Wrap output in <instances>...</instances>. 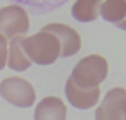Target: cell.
Returning a JSON list of instances; mask_svg holds the SVG:
<instances>
[{
  "label": "cell",
  "instance_id": "12",
  "mask_svg": "<svg viewBox=\"0 0 126 120\" xmlns=\"http://www.w3.org/2000/svg\"><path fill=\"white\" fill-rule=\"evenodd\" d=\"M7 48H9V40L0 34V70H4L7 64Z\"/></svg>",
  "mask_w": 126,
  "mask_h": 120
},
{
  "label": "cell",
  "instance_id": "1",
  "mask_svg": "<svg viewBox=\"0 0 126 120\" xmlns=\"http://www.w3.org/2000/svg\"><path fill=\"white\" fill-rule=\"evenodd\" d=\"M107 74H109L107 58L102 55L92 53L76 62L67 79L78 87L92 89V87H98L107 79Z\"/></svg>",
  "mask_w": 126,
  "mask_h": 120
},
{
  "label": "cell",
  "instance_id": "13",
  "mask_svg": "<svg viewBox=\"0 0 126 120\" xmlns=\"http://www.w3.org/2000/svg\"><path fill=\"white\" fill-rule=\"evenodd\" d=\"M117 28H119V29H123V31H126V16H124V19L117 24Z\"/></svg>",
  "mask_w": 126,
  "mask_h": 120
},
{
  "label": "cell",
  "instance_id": "4",
  "mask_svg": "<svg viewBox=\"0 0 126 120\" xmlns=\"http://www.w3.org/2000/svg\"><path fill=\"white\" fill-rule=\"evenodd\" d=\"M30 31V16L28 12L17 5H4L0 9V34L7 40L26 36Z\"/></svg>",
  "mask_w": 126,
  "mask_h": 120
},
{
  "label": "cell",
  "instance_id": "11",
  "mask_svg": "<svg viewBox=\"0 0 126 120\" xmlns=\"http://www.w3.org/2000/svg\"><path fill=\"white\" fill-rule=\"evenodd\" d=\"M126 16V0H102L98 17L105 22L117 26Z\"/></svg>",
  "mask_w": 126,
  "mask_h": 120
},
{
  "label": "cell",
  "instance_id": "7",
  "mask_svg": "<svg viewBox=\"0 0 126 120\" xmlns=\"http://www.w3.org/2000/svg\"><path fill=\"white\" fill-rule=\"evenodd\" d=\"M64 94H66V101L76 108V110H90L93 106H97L98 99H100V87H92V89H83L74 86L69 79L64 84Z\"/></svg>",
  "mask_w": 126,
  "mask_h": 120
},
{
  "label": "cell",
  "instance_id": "2",
  "mask_svg": "<svg viewBox=\"0 0 126 120\" xmlns=\"http://www.w3.org/2000/svg\"><path fill=\"white\" fill-rule=\"evenodd\" d=\"M23 48L30 62L42 67L55 64L61 57L59 41L50 33H43V31L26 34L23 38Z\"/></svg>",
  "mask_w": 126,
  "mask_h": 120
},
{
  "label": "cell",
  "instance_id": "6",
  "mask_svg": "<svg viewBox=\"0 0 126 120\" xmlns=\"http://www.w3.org/2000/svg\"><path fill=\"white\" fill-rule=\"evenodd\" d=\"M40 31L43 33H50L57 41H59V46H61V57H73L76 55L79 50H81V36L79 33L64 24V22H50L47 26H43Z\"/></svg>",
  "mask_w": 126,
  "mask_h": 120
},
{
  "label": "cell",
  "instance_id": "5",
  "mask_svg": "<svg viewBox=\"0 0 126 120\" xmlns=\"http://www.w3.org/2000/svg\"><path fill=\"white\" fill-rule=\"evenodd\" d=\"M126 110V89L110 87L95 106V120H123Z\"/></svg>",
  "mask_w": 126,
  "mask_h": 120
},
{
  "label": "cell",
  "instance_id": "9",
  "mask_svg": "<svg viewBox=\"0 0 126 120\" xmlns=\"http://www.w3.org/2000/svg\"><path fill=\"white\" fill-rule=\"evenodd\" d=\"M23 38L24 36H17V38L9 40V48H7V64H5V67H9L12 72H17V74L26 72L31 67V62L26 57L24 48H23Z\"/></svg>",
  "mask_w": 126,
  "mask_h": 120
},
{
  "label": "cell",
  "instance_id": "14",
  "mask_svg": "<svg viewBox=\"0 0 126 120\" xmlns=\"http://www.w3.org/2000/svg\"><path fill=\"white\" fill-rule=\"evenodd\" d=\"M123 120H126V110H124V115H123Z\"/></svg>",
  "mask_w": 126,
  "mask_h": 120
},
{
  "label": "cell",
  "instance_id": "10",
  "mask_svg": "<svg viewBox=\"0 0 126 120\" xmlns=\"http://www.w3.org/2000/svg\"><path fill=\"white\" fill-rule=\"evenodd\" d=\"M102 0H74L71 5V16L78 22H93L98 19Z\"/></svg>",
  "mask_w": 126,
  "mask_h": 120
},
{
  "label": "cell",
  "instance_id": "3",
  "mask_svg": "<svg viewBox=\"0 0 126 120\" xmlns=\"http://www.w3.org/2000/svg\"><path fill=\"white\" fill-rule=\"evenodd\" d=\"M0 96L16 108H31L36 103L35 86L19 76H11L0 81Z\"/></svg>",
  "mask_w": 126,
  "mask_h": 120
},
{
  "label": "cell",
  "instance_id": "8",
  "mask_svg": "<svg viewBox=\"0 0 126 120\" xmlns=\"http://www.w3.org/2000/svg\"><path fill=\"white\" fill-rule=\"evenodd\" d=\"M67 106L59 96H45L35 103L33 120H66Z\"/></svg>",
  "mask_w": 126,
  "mask_h": 120
}]
</instances>
